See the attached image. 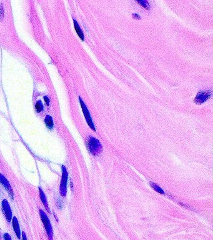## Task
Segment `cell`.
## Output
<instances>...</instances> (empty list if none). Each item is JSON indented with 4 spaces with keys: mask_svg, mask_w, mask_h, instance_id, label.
<instances>
[{
    "mask_svg": "<svg viewBox=\"0 0 213 240\" xmlns=\"http://www.w3.org/2000/svg\"><path fill=\"white\" fill-rule=\"evenodd\" d=\"M86 144L89 152L94 156H98L103 150V146L99 141L91 136L87 138Z\"/></svg>",
    "mask_w": 213,
    "mask_h": 240,
    "instance_id": "6da1fadb",
    "label": "cell"
},
{
    "mask_svg": "<svg viewBox=\"0 0 213 240\" xmlns=\"http://www.w3.org/2000/svg\"><path fill=\"white\" fill-rule=\"evenodd\" d=\"M211 96L212 91L211 90H201L197 93L195 98L194 99V103L196 105H201L207 100H209Z\"/></svg>",
    "mask_w": 213,
    "mask_h": 240,
    "instance_id": "7a4b0ae2",
    "label": "cell"
},
{
    "mask_svg": "<svg viewBox=\"0 0 213 240\" xmlns=\"http://www.w3.org/2000/svg\"><path fill=\"white\" fill-rule=\"evenodd\" d=\"M80 99V105H81V108H82V110H83V113L84 114V116H85V118L86 119V121L88 123V125H89V126L91 128V129H92L94 131H96V128L94 127V123L93 122V120H92V118L91 117V115H90V111H88V108L86 107L85 102L83 101V100L81 98V97L79 98Z\"/></svg>",
    "mask_w": 213,
    "mask_h": 240,
    "instance_id": "3957f363",
    "label": "cell"
},
{
    "mask_svg": "<svg viewBox=\"0 0 213 240\" xmlns=\"http://www.w3.org/2000/svg\"><path fill=\"white\" fill-rule=\"evenodd\" d=\"M40 216H41V218L42 219V221L45 225V229H46L47 233L48 234L49 238L50 240H52L53 233H52V228H51V225L50 219L48 218V216H46V214H45V213L43 211V210L40 209Z\"/></svg>",
    "mask_w": 213,
    "mask_h": 240,
    "instance_id": "277c9868",
    "label": "cell"
},
{
    "mask_svg": "<svg viewBox=\"0 0 213 240\" xmlns=\"http://www.w3.org/2000/svg\"><path fill=\"white\" fill-rule=\"evenodd\" d=\"M62 178L60 183V193L63 196H65L66 194V189H67V179H68V173L66 168L63 166H62Z\"/></svg>",
    "mask_w": 213,
    "mask_h": 240,
    "instance_id": "5b68a950",
    "label": "cell"
},
{
    "mask_svg": "<svg viewBox=\"0 0 213 240\" xmlns=\"http://www.w3.org/2000/svg\"><path fill=\"white\" fill-rule=\"evenodd\" d=\"M2 208L7 221L8 222H10L12 217V209L10 206V204L6 199H4L2 201Z\"/></svg>",
    "mask_w": 213,
    "mask_h": 240,
    "instance_id": "8992f818",
    "label": "cell"
},
{
    "mask_svg": "<svg viewBox=\"0 0 213 240\" xmlns=\"http://www.w3.org/2000/svg\"><path fill=\"white\" fill-rule=\"evenodd\" d=\"M0 183H2L3 186L5 187V188L7 190L8 193L10 194V196L12 198V199H13V193L12 191V188L10 186V184L8 181V180L5 178V176L0 174Z\"/></svg>",
    "mask_w": 213,
    "mask_h": 240,
    "instance_id": "52a82bcc",
    "label": "cell"
},
{
    "mask_svg": "<svg viewBox=\"0 0 213 240\" xmlns=\"http://www.w3.org/2000/svg\"><path fill=\"white\" fill-rule=\"evenodd\" d=\"M73 22H74V27H75V31L76 32V33L78 34V37L80 38V39L82 40V41H84L85 40V36H84V33L82 31V30L81 29L78 23L76 22V20L75 19L73 18Z\"/></svg>",
    "mask_w": 213,
    "mask_h": 240,
    "instance_id": "ba28073f",
    "label": "cell"
},
{
    "mask_svg": "<svg viewBox=\"0 0 213 240\" xmlns=\"http://www.w3.org/2000/svg\"><path fill=\"white\" fill-rule=\"evenodd\" d=\"M13 226L15 232L16 234L17 235L18 238H20V226H19V224H18V219H17V218L16 217H14V218H13Z\"/></svg>",
    "mask_w": 213,
    "mask_h": 240,
    "instance_id": "9c48e42d",
    "label": "cell"
},
{
    "mask_svg": "<svg viewBox=\"0 0 213 240\" xmlns=\"http://www.w3.org/2000/svg\"><path fill=\"white\" fill-rule=\"evenodd\" d=\"M40 189V198L41 199V201L43 202V203L44 204V206L46 208V210L48 212L50 213V209H49V206H48V201H47V199H46V197L45 196L43 191H42V189L40 188H39Z\"/></svg>",
    "mask_w": 213,
    "mask_h": 240,
    "instance_id": "30bf717a",
    "label": "cell"
},
{
    "mask_svg": "<svg viewBox=\"0 0 213 240\" xmlns=\"http://www.w3.org/2000/svg\"><path fill=\"white\" fill-rule=\"evenodd\" d=\"M45 125H46L47 128L48 129H50V130H51L53 128V118L50 115H46L45 118Z\"/></svg>",
    "mask_w": 213,
    "mask_h": 240,
    "instance_id": "8fae6325",
    "label": "cell"
},
{
    "mask_svg": "<svg viewBox=\"0 0 213 240\" xmlns=\"http://www.w3.org/2000/svg\"><path fill=\"white\" fill-rule=\"evenodd\" d=\"M149 184L151 186V187L156 192H157L159 194H164V191L156 184L154 182H152V181H150L149 182Z\"/></svg>",
    "mask_w": 213,
    "mask_h": 240,
    "instance_id": "7c38bea8",
    "label": "cell"
},
{
    "mask_svg": "<svg viewBox=\"0 0 213 240\" xmlns=\"http://www.w3.org/2000/svg\"><path fill=\"white\" fill-rule=\"evenodd\" d=\"M137 3H138L141 7L144 8L147 10L150 9V3L149 2L146 1V0H142V1H136Z\"/></svg>",
    "mask_w": 213,
    "mask_h": 240,
    "instance_id": "4fadbf2b",
    "label": "cell"
},
{
    "mask_svg": "<svg viewBox=\"0 0 213 240\" xmlns=\"http://www.w3.org/2000/svg\"><path fill=\"white\" fill-rule=\"evenodd\" d=\"M35 109L38 113H40L43 110V105L41 100H38L35 104Z\"/></svg>",
    "mask_w": 213,
    "mask_h": 240,
    "instance_id": "5bb4252c",
    "label": "cell"
},
{
    "mask_svg": "<svg viewBox=\"0 0 213 240\" xmlns=\"http://www.w3.org/2000/svg\"><path fill=\"white\" fill-rule=\"evenodd\" d=\"M4 18V9L3 4L0 5V21H3Z\"/></svg>",
    "mask_w": 213,
    "mask_h": 240,
    "instance_id": "9a60e30c",
    "label": "cell"
},
{
    "mask_svg": "<svg viewBox=\"0 0 213 240\" xmlns=\"http://www.w3.org/2000/svg\"><path fill=\"white\" fill-rule=\"evenodd\" d=\"M43 98H44V100H45V103H46V105L47 106H50V99L48 98V97L47 96H45L44 97H43Z\"/></svg>",
    "mask_w": 213,
    "mask_h": 240,
    "instance_id": "2e32d148",
    "label": "cell"
},
{
    "mask_svg": "<svg viewBox=\"0 0 213 240\" xmlns=\"http://www.w3.org/2000/svg\"><path fill=\"white\" fill-rule=\"evenodd\" d=\"M132 17L134 19V20H141V17L139 15L136 14V13H133L132 15Z\"/></svg>",
    "mask_w": 213,
    "mask_h": 240,
    "instance_id": "e0dca14e",
    "label": "cell"
},
{
    "mask_svg": "<svg viewBox=\"0 0 213 240\" xmlns=\"http://www.w3.org/2000/svg\"><path fill=\"white\" fill-rule=\"evenodd\" d=\"M4 238H5V240H12L10 236L8 233H6L4 234Z\"/></svg>",
    "mask_w": 213,
    "mask_h": 240,
    "instance_id": "ac0fdd59",
    "label": "cell"
},
{
    "mask_svg": "<svg viewBox=\"0 0 213 240\" xmlns=\"http://www.w3.org/2000/svg\"><path fill=\"white\" fill-rule=\"evenodd\" d=\"M22 236H23V240H27V236H26V234L24 232L22 233Z\"/></svg>",
    "mask_w": 213,
    "mask_h": 240,
    "instance_id": "d6986e66",
    "label": "cell"
}]
</instances>
